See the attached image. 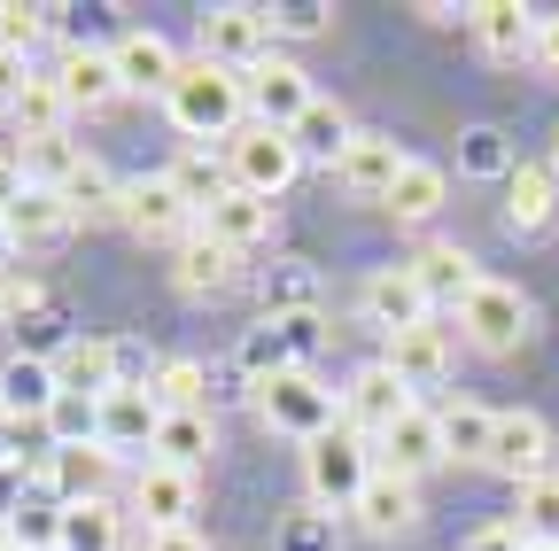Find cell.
<instances>
[{
  "label": "cell",
  "instance_id": "cell-1",
  "mask_svg": "<svg viewBox=\"0 0 559 551\" xmlns=\"http://www.w3.org/2000/svg\"><path fill=\"white\" fill-rule=\"evenodd\" d=\"M164 117L187 132V141H234V132L249 124V86L241 71H226V62H210V55H187L179 62V79L164 94Z\"/></svg>",
  "mask_w": 559,
  "mask_h": 551
},
{
  "label": "cell",
  "instance_id": "cell-2",
  "mask_svg": "<svg viewBox=\"0 0 559 551\" xmlns=\"http://www.w3.org/2000/svg\"><path fill=\"white\" fill-rule=\"evenodd\" d=\"M257 420H264L272 435H288V443L311 451L319 435L342 428V388H326L311 366H296V373H280V381L257 388Z\"/></svg>",
  "mask_w": 559,
  "mask_h": 551
},
{
  "label": "cell",
  "instance_id": "cell-3",
  "mask_svg": "<svg viewBox=\"0 0 559 551\" xmlns=\"http://www.w3.org/2000/svg\"><path fill=\"white\" fill-rule=\"evenodd\" d=\"M459 334H466V350H481V358H513V350H528V334H536V303L513 280H481L459 303Z\"/></svg>",
  "mask_w": 559,
  "mask_h": 551
},
{
  "label": "cell",
  "instance_id": "cell-4",
  "mask_svg": "<svg viewBox=\"0 0 559 551\" xmlns=\"http://www.w3.org/2000/svg\"><path fill=\"white\" fill-rule=\"evenodd\" d=\"M373 443L366 435H349V428H334V435H319L311 451H304V481H311V505H326V513H349L358 505V490L373 481Z\"/></svg>",
  "mask_w": 559,
  "mask_h": 551
},
{
  "label": "cell",
  "instance_id": "cell-5",
  "mask_svg": "<svg viewBox=\"0 0 559 551\" xmlns=\"http://www.w3.org/2000/svg\"><path fill=\"white\" fill-rule=\"evenodd\" d=\"M202 55L249 79L264 55H280L272 9H257V0H218V9H202Z\"/></svg>",
  "mask_w": 559,
  "mask_h": 551
},
{
  "label": "cell",
  "instance_id": "cell-6",
  "mask_svg": "<svg viewBox=\"0 0 559 551\" xmlns=\"http://www.w3.org/2000/svg\"><path fill=\"white\" fill-rule=\"evenodd\" d=\"M218 156H226L234 187H249V194H264V202H280V194L296 187V171H304L296 141H288V132H272V124H257V117L234 132V141H226Z\"/></svg>",
  "mask_w": 559,
  "mask_h": 551
},
{
  "label": "cell",
  "instance_id": "cell-7",
  "mask_svg": "<svg viewBox=\"0 0 559 551\" xmlns=\"http://www.w3.org/2000/svg\"><path fill=\"white\" fill-rule=\"evenodd\" d=\"M194 498H202V474L164 466V458H140V474H132V513H140V528H148V536L194 528Z\"/></svg>",
  "mask_w": 559,
  "mask_h": 551
},
{
  "label": "cell",
  "instance_id": "cell-8",
  "mask_svg": "<svg viewBox=\"0 0 559 551\" xmlns=\"http://www.w3.org/2000/svg\"><path fill=\"white\" fill-rule=\"evenodd\" d=\"M117 226H124L132 241H171V249H179L202 218L179 202V187L156 171V179H124V194H117Z\"/></svg>",
  "mask_w": 559,
  "mask_h": 551
},
{
  "label": "cell",
  "instance_id": "cell-9",
  "mask_svg": "<svg viewBox=\"0 0 559 551\" xmlns=\"http://www.w3.org/2000/svg\"><path fill=\"white\" fill-rule=\"evenodd\" d=\"M412 404H419V396H412V388L373 358V366H358V373L342 381V428H349V435H366V443H381Z\"/></svg>",
  "mask_w": 559,
  "mask_h": 551
},
{
  "label": "cell",
  "instance_id": "cell-10",
  "mask_svg": "<svg viewBox=\"0 0 559 551\" xmlns=\"http://www.w3.org/2000/svg\"><path fill=\"white\" fill-rule=\"evenodd\" d=\"M241 86H249V117H257V124H272V132H288V124L319 101V86H311V71H304L296 55H264Z\"/></svg>",
  "mask_w": 559,
  "mask_h": 551
},
{
  "label": "cell",
  "instance_id": "cell-11",
  "mask_svg": "<svg viewBox=\"0 0 559 551\" xmlns=\"http://www.w3.org/2000/svg\"><path fill=\"white\" fill-rule=\"evenodd\" d=\"M489 474H506L513 490L551 474V420L544 411H498V435H489Z\"/></svg>",
  "mask_w": 559,
  "mask_h": 551
},
{
  "label": "cell",
  "instance_id": "cell-12",
  "mask_svg": "<svg viewBox=\"0 0 559 551\" xmlns=\"http://www.w3.org/2000/svg\"><path fill=\"white\" fill-rule=\"evenodd\" d=\"M381 366L419 396V388H443L451 381V326L443 319H419V326H404V334H389L381 342Z\"/></svg>",
  "mask_w": 559,
  "mask_h": 551
},
{
  "label": "cell",
  "instance_id": "cell-13",
  "mask_svg": "<svg viewBox=\"0 0 559 551\" xmlns=\"http://www.w3.org/2000/svg\"><path fill=\"white\" fill-rule=\"evenodd\" d=\"M404 148L389 141V132H358V141L342 148V164H334V187L349 194V202H389L396 194V179H404Z\"/></svg>",
  "mask_w": 559,
  "mask_h": 551
},
{
  "label": "cell",
  "instance_id": "cell-14",
  "mask_svg": "<svg viewBox=\"0 0 559 551\" xmlns=\"http://www.w3.org/2000/svg\"><path fill=\"white\" fill-rule=\"evenodd\" d=\"M55 86H62L70 117H102V109L124 101V79H117V55H109V47H62Z\"/></svg>",
  "mask_w": 559,
  "mask_h": 551
},
{
  "label": "cell",
  "instance_id": "cell-15",
  "mask_svg": "<svg viewBox=\"0 0 559 551\" xmlns=\"http://www.w3.org/2000/svg\"><path fill=\"white\" fill-rule=\"evenodd\" d=\"M241 280V249H226L218 233H187L179 249H171V288L187 296V303H210V296H226Z\"/></svg>",
  "mask_w": 559,
  "mask_h": 551
},
{
  "label": "cell",
  "instance_id": "cell-16",
  "mask_svg": "<svg viewBox=\"0 0 559 551\" xmlns=\"http://www.w3.org/2000/svg\"><path fill=\"white\" fill-rule=\"evenodd\" d=\"M373 458L389 466V474H404V481H419V474H436V466H451V451H443V420H436V404H412L404 420L373 443Z\"/></svg>",
  "mask_w": 559,
  "mask_h": 551
},
{
  "label": "cell",
  "instance_id": "cell-17",
  "mask_svg": "<svg viewBox=\"0 0 559 551\" xmlns=\"http://www.w3.org/2000/svg\"><path fill=\"white\" fill-rule=\"evenodd\" d=\"M156 428H164V404L148 381H124L102 396V451L124 458V451H156Z\"/></svg>",
  "mask_w": 559,
  "mask_h": 551
},
{
  "label": "cell",
  "instance_id": "cell-18",
  "mask_svg": "<svg viewBox=\"0 0 559 551\" xmlns=\"http://www.w3.org/2000/svg\"><path fill=\"white\" fill-rule=\"evenodd\" d=\"M358 311H366V326H381V342L404 334V326H419V319H436L428 296H419V280H412V264L366 272V280H358Z\"/></svg>",
  "mask_w": 559,
  "mask_h": 551
},
{
  "label": "cell",
  "instance_id": "cell-19",
  "mask_svg": "<svg viewBox=\"0 0 559 551\" xmlns=\"http://www.w3.org/2000/svg\"><path fill=\"white\" fill-rule=\"evenodd\" d=\"M536 9H521V0H474L466 9V32L489 62H536Z\"/></svg>",
  "mask_w": 559,
  "mask_h": 551
},
{
  "label": "cell",
  "instance_id": "cell-20",
  "mask_svg": "<svg viewBox=\"0 0 559 551\" xmlns=\"http://www.w3.org/2000/svg\"><path fill=\"white\" fill-rule=\"evenodd\" d=\"M349 520H358L366 536H381V543L412 536V528H419V481H404V474L373 466V481L358 490V505H349Z\"/></svg>",
  "mask_w": 559,
  "mask_h": 551
},
{
  "label": "cell",
  "instance_id": "cell-21",
  "mask_svg": "<svg viewBox=\"0 0 559 551\" xmlns=\"http://www.w3.org/2000/svg\"><path fill=\"white\" fill-rule=\"evenodd\" d=\"M412 280H419V296H428V311H459V303L489 280V272H481L459 241H428V249L412 256Z\"/></svg>",
  "mask_w": 559,
  "mask_h": 551
},
{
  "label": "cell",
  "instance_id": "cell-22",
  "mask_svg": "<svg viewBox=\"0 0 559 551\" xmlns=\"http://www.w3.org/2000/svg\"><path fill=\"white\" fill-rule=\"evenodd\" d=\"M55 381L70 396H109L124 388V342H102V334H70L55 350Z\"/></svg>",
  "mask_w": 559,
  "mask_h": 551
},
{
  "label": "cell",
  "instance_id": "cell-23",
  "mask_svg": "<svg viewBox=\"0 0 559 551\" xmlns=\"http://www.w3.org/2000/svg\"><path fill=\"white\" fill-rule=\"evenodd\" d=\"M0 218H9V241L16 249H62L70 233H79V211L62 202V187H24Z\"/></svg>",
  "mask_w": 559,
  "mask_h": 551
},
{
  "label": "cell",
  "instance_id": "cell-24",
  "mask_svg": "<svg viewBox=\"0 0 559 551\" xmlns=\"http://www.w3.org/2000/svg\"><path fill=\"white\" fill-rule=\"evenodd\" d=\"M55 396H62V381H55V358H39V350H16L9 366H0V411H9L16 428H39L47 411H55Z\"/></svg>",
  "mask_w": 559,
  "mask_h": 551
},
{
  "label": "cell",
  "instance_id": "cell-25",
  "mask_svg": "<svg viewBox=\"0 0 559 551\" xmlns=\"http://www.w3.org/2000/svg\"><path fill=\"white\" fill-rule=\"evenodd\" d=\"M109 55H117L124 101H132V94H156V101H164V94H171V79H179V62H187V55H179L164 32H124Z\"/></svg>",
  "mask_w": 559,
  "mask_h": 551
},
{
  "label": "cell",
  "instance_id": "cell-26",
  "mask_svg": "<svg viewBox=\"0 0 559 551\" xmlns=\"http://www.w3.org/2000/svg\"><path fill=\"white\" fill-rule=\"evenodd\" d=\"M109 474H117V458H109L102 443H79V451H55V443H47V498H55V505H94V498H109Z\"/></svg>",
  "mask_w": 559,
  "mask_h": 551
},
{
  "label": "cell",
  "instance_id": "cell-27",
  "mask_svg": "<svg viewBox=\"0 0 559 551\" xmlns=\"http://www.w3.org/2000/svg\"><path fill=\"white\" fill-rule=\"evenodd\" d=\"M272 226H280V202H264V194H249V187H234L218 211L202 218V233H218V241L241 249V256H249L257 241H272Z\"/></svg>",
  "mask_w": 559,
  "mask_h": 551
},
{
  "label": "cell",
  "instance_id": "cell-28",
  "mask_svg": "<svg viewBox=\"0 0 559 551\" xmlns=\"http://www.w3.org/2000/svg\"><path fill=\"white\" fill-rule=\"evenodd\" d=\"M288 141H296V156H304V164H326V171H334V164H342V148L358 141V124L342 117V101H326V94H319V101L288 124Z\"/></svg>",
  "mask_w": 559,
  "mask_h": 551
},
{
  "label": "cell",
  "instance_id": "cell-29",
  "mask_svg": "<svg viewBox=\"0 0 559 551\" xmlns=\"http://www.w3.org/2000/svg\"><path fill=\"white\" fill-rule=\"evenodd\" d=\"M9 124H16V141L32 148V141H62V132H70V101H62V86L55 79H24V94L9 101Z\"/></svg>",
  "mask_w": 559,
  "mask_h": 551
},
{
  "label": "cell",
  "instance_id": "cell-30",
  "mask_svg": "<svg viewBox=\"0 0 559 551\" xmlns=\"http://www.w3.org/2000/svg\"><path fill=\"white\" fill-rule=\"evenodd\" d=\"M443 194H451V171H443V164H428V156H412V164H404V179H396V194L381 202V211H389L396 226H428V218L443 211Z\"/></svg>",
  "mask_w": 559,
  "mask_h": 551
},
{
  "label": "cell",
  "instance_id": "cell-31",
  "mask_svg": "<svg viewBox=\"0 0 559 551\" xmlns=\"http://www.w3.org/2000/svg\"><path fill=\"white\" fill-rule=\"evenodd\" d=\"M559 218V179L544 171V164H521L513 179H506V226L513 233H544Z\"/></svg>",
  "mask_w": 559,
  "mask_h": 551
},
{
  "label": "cell",
  "instance_id": "cell-32",
  "mask_svg": "<svg viewBox=\"0 0 559 551\" xmlns=\"http://www.w3.org/2000/svg\"><path fill=\"white\" fill-rule=\"evenodd\" d=\"M210 451H218V428H210V411H164V428H156V451H148V458L202 474Z\"/></svg>",
  "mask_w": 559,
  "mask_h": 551
},
{
  "label": "cell",
  "instance_id": "cell-33",
  "mask_svg": "<svg viewBox=\"0 0 559 551\" xmlns=\"http://www.w3.org/2000/svg\"><path fill=\"white\" fill-rule=\"evenodd\" d=\"M55 551H124V513H117L109 498H94V505H62Z\"/></svg>",
  "mask_w": 559,
  "mask_h": 551
},
{
  "label": "cell",
  "instance_id": "cell-34",
  "mask_svg": "<svg viewBox=\"0 0 559 551\" xmlns=\"http://www.w3.org/2000/svg\"><path fill=\"white\" fill-rule=\"evenodd\" d=\"M117 194H124V179H109L102 156H86L79 171L62 179V202L79 211V226H117Z\"/></svg>",
  "mask_w": 559,
  "mask_h": 551
},
{
  "label": "cell",
  "instance_id": "cell-35",
  "mask_svg": "<svg viewBox=\"0 0 559 551\" xmlns=\"http://www.w3.org/2000/svg\"><path fill=\"white\" fill-rule=\"evenodd\" d=\"M443 420V451H451V466H489V435H498V411H481V404H443L436 411Z\"/></svg>",
  "mask_w": 559,
  "mask_h": 551
},
{
  "label": "cell",
  "instance_id": "cell-36",
  "mask_svg": "<svg viewBox=\"0 0 559 551\" xmlns=\"http://www.w3.org/2000/svg\"><path fill=\"white\" fill-rule=\"evenodd\" d=\"M459 171H466V179H513V171H521L513 132H506V124H474V132H459Z\"/></svg>",
  "mask_w": 559,
  "mask_h": 551
},
{
  "label": "cell",
  "instance_id": "cell-37",
  "mask_svg": "<svg viewBox=\"0 0 559 551\" xmlns=\"http://www.w3.org/2000/svg\"><path fill=\"white\" fill-rule=\"evenodd\" d=\"M164 179L179 187V202H187L194 218H210V211H218V202L234 194V171H226V156H218V164H210V156H179Z\"/></svg>",
  "mask_w": 559,
  "mask_h": 551
},
{
  "label": "cell",
  "instance_id": "cell-38",
  "mask_svg": "<svg viewBox=\"0 0 559 551\" xmlns=\"http://www.w3.org/2000/svg\"><path fill=\"white\" fill-rule=\"evenodd\" d=\"M513 528L528 536V551H551V543H559V474L513 490Z\"/></svg>",
  "mask_w": 559,
  "mask_h": 551
},
{
  "label": "cell",
  "instance_id": "cell-39",
  "mask_svg": "<svg viewBox=\"0 0 559 551\" xmlns=\"http://www.w3.org/2000/svg\"><path fill=\"white\" fill-rule=\"evenodd\" d=\"M241 373H249V388H264V381H280V373H296V350H288V334H280L272 319H257V326L241 334Z\"/></svg>",
  "mask_w": 559,
  "mask_h": 551
},
{
  "label": "cell",
  "instance_id": "cell-40",
  "mask_svg": "<svg viewBox=\"0 0 559 551\" xmlns=\"http://www.w3.org/2000/svg\"><path fill=\"white\" fill-rule=\"evenodd\" d=\"M148 388H156L164 411H210V373H202L194 358H164Z\"/></svg>",
  "mask_w": 559,
  "mask_h": 551
},
{
  "label": "cell",
  "instance_id": "cell-41",
  "mask_svg": "<svg viewBox=\"0 0 559 551\" xmlns=\"http://www.w3.org/2000/svg\"><path fill=\"white\" fill-rule=\"evenodd\" d=\"M311 296H319V280H311V264H272L264 272V319H304L311 311Z\"/></svg>",
  "mask_w": 559,
  "mask_h": 551
},
{
  "label": "cell",
  "instance_id": "cell-42",
  "mask_svg": "<svg viewBox=\"0 0 559 551\" xmlns=\"http://www.w3.org/2000/svg\"><path fill=\"white\" fill-rule=\"evenodd\" d=\"M16 164H24V179H32V187H62L70 171L86 164V148L62 132V141H32V148H16Z\"/></svg>",
  "mask_w": 559,
  "mask_h": 551
},
{
  "label": "cell",
  "instance_id": "cell-43",
  "mask_svg": "<svg viewBox=\"0 0 559 551\" xmlns=\"http://www.w3.org/2000/svg\"><path fill=\"white\" fill-rule=\"evenodd\" d=\"M55 16H62V9H24V0H0V47H9V55H32V47L55 32Z\"/></svg>",
  "mask_w": 559,
  "mask_h": 551
},
{
  "label": "cell",
  "instance_id": "cell-44",
  "mask_svg": "<svg viewBox=\"0 0 559 551\" xmlns=\"http://www.w3.org/2000/svg\"><path fill=\"white\" fill-rule=\"evenodd\" d=\"M272 543H280V551H334V513H326V505H304V513L280 520Z\"/></svg>",
  "mask_w": 559,
  "mask_h": 551
},
{
  "label": "cell",
  "instance_id": "cell-45",
  "mask_svg": "<svg viewBox=\"0 0 559 551\" xmlns=\"http://www.w3.org/2000/svg\"><path fill=\"white\" fill-rule=\"evenodd\" d=\"M272 32H280V39H326V32H334V9H326V0H280V9H272Z\"/></svg>",
  "mask_w": 559,
  "mask_h": 551
},
{
  "label": "cell",
  "instance_id": "cell-46",
  "mask_svg": "<svg viewBox=\"0 0 559 551\" xmlns=\"http://www.w3.org/2000/svg\"><path fill=\"white\" fill-rule=\"evenodd\" d=\"M466 551H528V536H521L513 520H489V528L466 536Z\"/></svg>",
  "mask_w": 559,
  "mask_h": 551
},
{
  "label": "cell",
  "instance_id": "cell-47",
  "mask_svg": "<svg viewBox=\"0 0 559 551\" xmlns=\"http://www.w3.org/2000/svg\"><path fill=\"white\" fill-rule=\"evenodd\" d=\"M24 79H32V62H24V55H9V47H0V117H9V101L24 94Z\"/></svg>",
  "mask_w": 559,
  "mask_h": 551
},
{
  "label": "cell",
  "instance_id": "cell-48",
  "mask_svg": "<svg viewBox=\"0 0 559 551\" xmlns=\"http://www.w3.org/2000/svg\"><path fill=\"white\" fill-rule=\"evenodd\" d=\"M536 62H544V71L559 79V9H551V16L536 24Z\"/></svg>",
  "mask_w": 559,
  "mask_h": 551
},
{
  "label": "cell",
  "instance_id": "cell-49",
  "mask_svg": "<svg viewBox=\"0 0 559 551\" xmlns=\"http://www.w3.org/2000/svg\"><path fill=\"white\" fill-rule=\"evenodd\" d=\"M24 187H32V179H24V164H16L9 148H0V211H9V202H16Z\"/></svg>",
  "mask_w": 559,
  "mask_h": 551
},
{
  "label": "cell",
  "instance_id": "cell-50",
  "mask_svg": "<svg viewBox=\"0 0 559 551\" xmlns=\"http://www.w3.org/2000/svg\"><path fill=\"white\" fill-rule=\"evenodd\" d=\"M140 551H210L194 528H171V536H148V543H140Z\"/></svg>",
  "mask_w": 559,
  "mask_h": 551
},
{
  "label": "cell",
  "instance_id": "cell-51",
  "mask_svg": "<svg viewBox=\"0 0 559 551\" xmlns=\"http://www.w3.org/2000/svg\"><path fill=\"white\" fill-rule=\"evenodd\" d=\"M16 443H24V428H16V420H9V411H0V466H16V458H24V451H16Z\"/></svg>",
  "mask_w": 559,
  "mask_h": 551
},
{
  "label": "cell",
  "instance_id": "cell-52",
  "mask_svg": "<svg viewBox=\"0 0 559 551\" xmlns=\"http://www.w3.org/2000/svg\"><path fill=\"white\" fill-rule=\"evenodd\" d=\"M544 171H551V179H559V132H551V156H544Z\"/></svg>",
  "mask_w": 559,
  "mask_h": 551
},
{
  "label": "cell",
  "instance_id": "cell-53",
  "mask_svg": "<svg viewBox=\"0 0 559 551\" xmlns=\"http://www.w3.org/2000/svg\"><path fill=\"white\" fill-rule=\"evenodd\" d=\"M9 296H16V288H9V272H0V311H9Z\"/></svg>",
  "mask_w": 559,
  "mask_h": 551
},
{
  "label": "cell",
  "instance_id": "cell-54",
  "mask_svg": "<svg viewBox=\"0 0 559 551\" xmlns=\"http://www.w3.org/2000/svg\"><path fill=\"white\" fill-rule=\"evenodd\" d=\"M9 249H16V241H9V218H0V256H9Z\"/></svg>",
  "mask_w": 559,
  "mask_h": 551
},
{
  "label": "cell",
  "instance_id": "cell-55",
  "mask_svg": "<svg viewBox=\"0 0 559 551\" xmlns=\"http://www.w3.org/2000/svg\"><path fill=\"white\" fill-rule=\"evenodd\" d=\"M0 551H16V543H9V528H0Z\"/></svg>",
  "mask_w": 559,
  "mask_h": 551
},
{
  "label": "cell",
  "instance_id": "cell-56",
  "mask_svg": "<svg viewBox=\"0 0 559 551\" xmlns=\"http://www.w3.org/2000/svg\"><path fill=\"white\" fill-rule=\"evenodd\" d=\"M551 551H559V543H551Z\"/></svg>",
  "mask_w": 559,
  "mask_h": 551
}]
</instances>
